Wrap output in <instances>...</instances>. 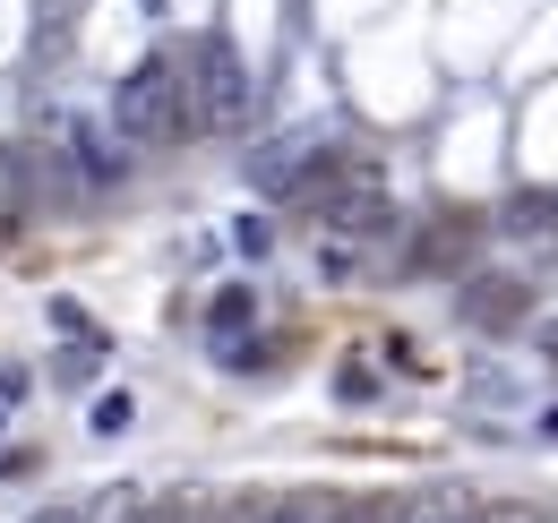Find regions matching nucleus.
<instances>
[{
	"mask_svg": "<svg viewBox=\"0 0 558 523\" xmlns=\"http://www.w3.org/2000/svg\"><path fill=\"white\" fill-rule=\"evenodd\" d=\"M61 137H70V163H77V181H86V190H112V181L130 172V146H121V130H112L104 112H70Z\"/></svg>",
	"mask_w": 558,
	"mask_h": 523,
	"instance_id": "obj_3",
	"label": "nucleus"
},
{
	"mask_svg": "<svg viewBox=\"0 0 558 523\" xmlns=\"http://www.w3.org/2000/svg\"><path fill=\"white\" fill-rule=\"evenodd\" d=\"M232 241H241V258H267V223H258V215H241V223H232Z\"/></svg>",
	"mask_w": 558,
	"mask_h": 523,
	"instance_id": "obj_9",
	"label": "nucleus"
},
{
	"mask_svg": "<svg viewBox=\"0 0 558 523\" xmlns=\"http://www.w3.org/2000/svg\"><path fill=\"white\" fill-rule=\"evenodd\" d=\"M542 223H558V197H507V232H542Z\"/></svg>",
	"mask_w": 558,
	"mask_h": 523,
	"instance_id": "obj_5",
	"label": "nucleus"
},
{
	"mask_svg": "<svg viewBox=\"0 0 558 523\" xmlns=\"http://www.w3.org/2000/svg\"><path fill=\"white\" fill-rule=\"evenodd\" d=\"M464 523H550L542 507H524V498H473V515Z\"/></svg>",
	"mask_w": 558,
	"mask_h": 523,
	"instance_id": "obj_6",
	"label": "nucleus"
},
{
	"mask_svg": "<svg viewBox=\"0 0 558 523\" xmlns=\"http://www.w3.org/2000/svg\"><path fill=\"white\" fill-rule=\"evenodd\" d=\"M464 515H473V489H447V481H438V489H413L404 507L387 498V523H464Z\"/></svg>",
	"mask_w": 558,
	"mask_h": 523,
	"instance_id": "obj_4",
	"label": "nucleus"
},
{
	"mask_svg": "<svg viewBox=\"0 0 558 523\" xmlns=\"http://www.w3.org/2000/svg\"><path fill=\"white\" fill-rule=\"evenodd\" d=\"M138 523H207V498H155L138 507Z\"/></svg>",
	"mask_w": 558,
	"mask_h": 523,
	"instance_id": "obj_8",
	"label": "nucleus"
},
{
	"mask_svg": "<svg viewBox=\"0 0 558 523\" xmlns=\"http://www.w3.org/2000/svg\"><path fill=\"white\" fill-rule=\"evenodd\" d=\"M190 112H198V130H250V69L215 35L190 52Z\"/></svg>",
	"mask_w": 558,
	"mask_h": 523,
	"instance_id": "obj_2",
	"label": "nucleus"
},
{
	"mask_svg": "<svg viewBox=\"0 0 558 523\" xmlns=\"http://www.w3.org/2000/svg\"><path fill=\"white\" fill-rule=\"evenodd\" d=\"M464 309H473L482 327H498V309H515V283H473V292H464Z\"/></svg>",
	"mask_w": 558,
	"mask_h": 523,
	"instance_id": "obj_7",
	"label": "nucleus"
},
{
	"mask_svg": "<svg viewBox=\"0 0 558 523\" xmlns=\"http://www.w3.org/2000/svg\"><path fill=\"white\" fill-rule=\"evenodd\" d=\"M26 523H95L86 507H44V515H26Z\"/></svg>",
	"mask_w": 558,
	"mask_h": 523,
	"instance_id": "obj_10",
	"label": "nucleus"
},
{
	"mask_svg": "<svg viewBox=\"0 0 558 523\" xmlns=\"http://www.w3.org/2000/svg\"><path fill=\"white\" fill-rule=\"evenodd\" d=\"M112 130H121V146H172L181 130H198V112H190V69L181 61H138L130 77H121V95H112V112H104Z\"/></svg>",
	"mask_w": 558,
	"mask_h": 523,
	"instance_id": "obj_1",
	"label": "nucleus"
}]
</instances>
